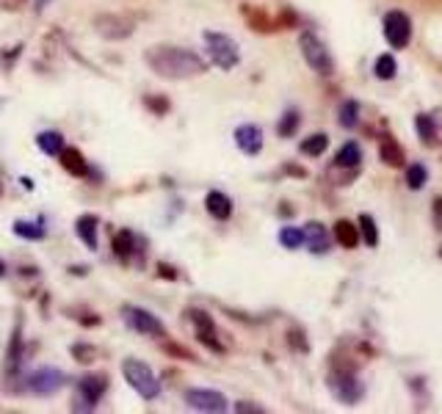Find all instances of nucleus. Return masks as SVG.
Wrapping results in <instances>:
<instances>
[{
	"label": "nucleus",
	"instance_id": "nucleus-33",
	"mask_svg": "<svg viewBox=\"0 0 442 414\" xmlns=\"http://www.w3.org/2000/svg\"><path fill=\"white\" fill-rule=\"evenodd\" d=\"M69 353L78 359V362H84V365H91V362H97L100 359V351H97V345H91V343H75Z\"/></svg>",
	"mask_w": 442,
	"mask_h": 414
},
{
	"label": "nucleus",
	"instance_id": "nucleus-7",
	"mask_svg": "<svg viewBox=\"0 0 442 414\" xmlns=\"http://www.w3.org/2000/svg\"><path fill=\"white\" fill-rule=\"evenodd\" d=\"M122 318H125L127 329H133L136 334H144V337H166V326L158 315H152L144 307H136V304H125L122 307Z\"/></svg>",
	"mask_w": 442,
	"mask_h": 414
},
{
	"label": "nucleus",
	"instance_id": "nucleus-24",
	"mask_svg": "<svg viewBox=\"0 0 442 414\" xmlns=\"http://www.w3.org/2000/svg\"><path fill=\"white\" fill-rule=\"evenodd\" d=\"M379 158L387 166L398 168V166H403V149L398 146V141H393V138H384V141L379 144Z\"/></svg>",
	"mask_w": 442,
	"mask_h": 414
},
{
	"label": "nucleus",
	"instance_id": "nucleus-6",
	"mask_svg": "<svg viewBox=\"0 0 442 414\" xmlns=\"http://www.w3.org/2000/svg\"><path fill=\"white\" fill-rule=\"evenodd\" d=\"M108 393V375H97V373H89L78 381V390H75V412H94L97 403L103 400V395Z\"/></svg>",
	"mask_w": 442,
	"mask_h": 414
},
{
	"label": "nucleus",
	"instance_id": "nucleus-30",
	"mask_svg": "<svg viewBox=\"0 0 442 414\" xmlns=\"http://www.w3.org/2000/svg\"><path fill=\"white\" fill-rule=\"evenodd\" d=\"M415 130H418V136H421L426 144H434L437 141V124H434V119L428 113H421L415 119Z\"/></svg>",
	"mask_w": 442,
	"mask_h": 414
},
{
	"label": "nucleus",
	"instance_id": "nucleus-15",
	"mask_svg": "<svg viewBox=\"0 0 442 414\" xmlns=\"http://www.w3.org/2000/svg\"><path fill=\"white\" fill-rule=\"evenodd\" d=\"M304 246L310 248L313 254H326L329 248H332V235H329V229L323 227L321 221H310V224H304Z\"/></svg>",
	"mask_w": 442,
	"mask_h": 414
},
{
	"label": "nucleus",
	"instance_id": "nucleus-26",
	"mask_svg": "<svg viewBox=\"0 0 442 414\" xmlns=\"http://www.w3.org/2000/svg\"><path fill=\"white\" fill-rule=\"evenodd\" d=\"M357 227L362 232V238H365V243L371 248L379 246V229H376V221H373V216H368V213H362L357 218Z\"/></svg>",
	"mask_w": 442,
	"mask_h": 414
},
{
	"label": "nucleus",
	"instance_id": "nucleus-13",
	"mask_svg": "<svg viewBox=\"0 0 442 414\" xmlns=\"http://www.w3.org/2000/svg\"><path fill=\"white\" fill-rule=\"evenodd\" d=\"M235 144L238 149L243 152V155H260L263 152V130L257 127V124H241V127H235Z\"/></svg>",
	"mask_w": 442,
	"mask_h": 414
},
{
	"label": "nucleus",
	"instance_id": "nucleus-23",
	"mask_svg": "<svg viewBox=\"0 0 442 414\" xmlns=\"http://www.w3.org/2000/svg\"><path fill=\"white\" fill-rule=\"evenodd\" d=\"M11 229H14V235L22 238V241H44V235H47L42 221H14Z\"/></svg>",
	"mask_w": 442,
	"mask_h": 414
},
{
	"label": "nucleus",
	"instance_id": "nucleus-20",
	"mask_svg": "<svg viewBox=\"0 0 442 414\" xmlns=\"http://www.w3.org/2000/svg\"><path fill=\"white\" fill-rule=\"evenodd\" d=\"M335 241L343 248H357L359 243V227L348 218H340L335 224Z\"/></svg>",
	"mask_w": 442,
	"mask_h": 414
},
{
	"label": "nucleus",
	"instance_id": "nucleus-11",
	"mask_svg": "<svg viewBox=\"0 0 442 414\" xmlns=\"http://www.w3.org/2000/svg\"><path fill=\"white\" fill-rule=\"evenodd\" d=\"M384 39L390 47H406L409 39H412V20H409V14H403V11H387L384 14Z\"/></svg>",
	"mask_w": 442,
	"mask_h": 414
},
{
	"label": "nucleus",
	"instance_id": "nucleus-1",
	"mask_svg": "<svg viewBox=\"0 0 442 414\" xmlns=\"http://www.w3.org/2000/svg\"><path fill=\"white\" fill-rule=\"evenodd\" d=\"M144 61L158 78H166V81H189L208 69V64L199 53L186 50V47H169V44L149 47L144 53Z\"/></svg>",
	"mask_w": 442,
	"mask_h": 414
},
{
	"label": "nucleus",
	"instance_id": "nucleus-34",
	"mask_svg": "<svg viewBox=\"0 0 442 414\" xmlns=\"http://www.w3.org/2000/svg\"><path fill=\"white\" fill-rule=\"evenodd\" d=\"M243 14H246V20H249V25H252L254 31H263V34H266V31H274V22L268 20L263 11H257V14H254L249 6H243Z\"/></svg>",
	"mask_w": 442,
	"mask_h": 414
},
{
	"label": "nucleus",
	"instance_id": "nucleus-39",
	"mask_svg": "<svg viewBox=\"0 0 442 414\" xmlns=\"http://www.w3.org/2000/svg\"><path fill=\"white\" fill-rule=\"evenodd\" d=\"M50 3H53V0H36V3H34V11H36V14H42Z\"/></svg>",
	"mask_w": 442,
	"mask_h": 414
},
{
	"label": "nucleus",
	"instance_id": "nucleus-2",
	"mask_svg": "<svg viewBox=\"0 0 442 414\" xmlns=\"http://www.w3.org/2000/svg\"><path fill=\"white\" fill-rule=\"evenodd\" d=\"M122 375H125L130 390L139 398H144V400H158L161 398V381H158V375L147 362H141L136 356H127L122 362Z\"/></svg>",
	"mask_w": 442,
	"mask_h": 414
},
{
	"label": "nucleus",
	"instance_id": "nucleus-27",
	"mask_svg": "<svg viewBox=\"0 0 442 414\" xmlns=\"http://www.w3.org/2000/svg\"><path fill=\"white\" fill-rule=\"evenodd\" d=\"M337 122H340V127H346V130H354V127L359 124V103H354V100H346V103L340 105Z\"/></svg>",
	"mask_w": 442,
	"mask_h": 414
},
{
	"label": "nucleus",
	"instance_id": "nucleus-22",
	"mask_svg": "<svg viewBox=\"0 0 442 414\" xmlns=\"http://www.w3.org/2000/svg\"><path fill=\"white\" fill-rule=\"evenodd\" d=\"M36 146L42 149L44 155L59 158V155H61V149L66 144H64V136L59 133V130H42V133L36 136Z\"/></svg>",
	"mask_w": 442,
	"mask_h": 414
},
{
	"label": "nucleus",
	"instance_id": "nucleus-3",
	"mask_svg": "<svg viewBox=\"0 0 442 414\" xmlns=\"http://www.w3.org/2000/svg\"><path fill=\"white\" fill-rule=\"evenodd\" d=\"M205 44H208V56H211L213 66L230 72L238 66L241 61V50H238V41L227 36V34H219V31H205Z\"/></svg>",
	"mask_w": 442,
	"mask_h": 414
},
{
	"label": "nucleus",
	"instance_id": "nucleus-25",
	"mask_svg": "<svg viewBox=\"0 0 442 414\" xmlns=\"http://www.w3.org/2000/svg\"><path fill=\"white\" fill-rule=\"evenodd\" d=\"M298 124H301V113H298L296 108H288V111L282 113V119L276 122V133H279V138H291V136H296Z\"/></svg>",
	"mask_w": 442,
	"mask_h": 414
},
{
	"label": "nucleus",
	"instance_id": "nucleus-8",
	"mask_svg": "<svg viewBox=\"0 0 442 414\" xmlns=\"http://www.w3.org/2000/svg\"><path fill=\"white\" fill-rule=\"evenodd\" d=\"M186 318L191 320L196 340H199L205 348H211V351H216V353H224V345H221L219 331H216V323H213V315H208V312L199 310V307H191V310H186Z\"/></svg>",
	"mask_w": 442,
	"mask_h": 414
},
{
	"label": "nucleus",
	"instance_id": "nucleus-41",
	"mask_svg": "<svg viewBox=\"0 0 442 414\" xmlns=\"http://www.w3.org/2000/svg\"><path fill=\"white\" fill-rule=\"evenodd\" d=\"M440 257H442V251H440Z\"/></svg>",
	"mask_w": 442,
	"mask_h": 414
},
{
	"label": "nucleus",
	"instance_id": "nucleus-40",
	"mask_svg": "<svg viewBox=\"0 0 442 414\" xmlns=\"http://www.w3.org/2000/svg\"><path fill=\"white\" fill-rule=\"evenodd\" d=\"M6 273H9V268H6V263H3V260H0V279H3V276H6Z\"/></svg>",
	"mask_w": 442,
	"mask_h": 414
},
{
	"label": "nucleus",
	"instance_id": "nucleus-36",
	"mask_svg": "<svg viewBox=\"0 0 442 414\" xmlns=\"http://www.w3.org/2000/svg\"><path fill=\"white\" fill-rule=\"evenodd\" d=\"M164 351H166V353H174V356H180V359H189V362H194V359H196V356H194L191 351L180 348V345H174V343H166V345H164Z\"/></svg>",
	"mask_w": 442,
	"mask_h": 414
},
{
	"label": "nucleus",
	"instance_id": "nucleus-32",
	"mask_svg": "<svg viewBox=\"0 0 442 414\" xmlns=\"http://www.w3.org/2000/svg\"><path fill=\"white\" fill-rule=\"evenodd\" d=\"M426 183H428V168L423 163H412L406 168V186L412 188V191L426 188Z\"/></svg>",
	"mask_w": 442,
	"mask_h": 414
},
{
	"label": "nucleus",
	"instance_id": "nucleus-21",
	"mask_svg": "<svg viewBox=\"0 0 442 414\" xmlns=\"http://www.w3.org/2000/svg\"><path fill=\"white\" fill-rule=\"evenodd\" d=\"M359 163H362V146L357 141H346L337 149L335 166H340V168H357Z\"/></svg>",
	"mask_w": 442,
	"mask_h": 414
},
{
	"label": "nucleus",
	"instance_id": "nucleus-9",
	"mask_svg": "<svg viewBox=\"0 0 442 414\" xmlns=\"http://www.w3.org/2000/svg\"><path fill=\"white\" fill-rule=\"evenodd\" d=\"M183 398H186L189 409H196V412L205 414H224L230 409L227 395L219 393V390H199V387H194V390H186Z\"/></svg>",
	"mask_w": 442,
	"mask_h": 414
},
{
	"label": "nucleus",
	"instance_id": "nucleus-16",
	"mask_svg": "<svg viewBox=\"0 0 442 414\" xmlns=\"http://www.w3.org/2000/svg\"><path fill=\"white\" fill-rule=\"evenodd\" d=\"M22 365V318H17V326L11 331V340H9V348H6V365H3V375L11 378L17 375Z\"/></svg>",
	"mask_w": 442,
	"mask_h": 414
},
{
	"label": "nucleus",
	"instance_id": "nucleus-37",
	"mask_svg": "<svg viewBox=\"0 0 442 414\" xmlns=\"http://www.w3.org/2000/svg\"><path fill=\"white\" fill-rule=\"evenodd\" d=\"M158 276H161V279H169V282H174V279H177V271L171 268V266H166V263H158Z\"/></svg>",
	"mask_w": 442,
	"mask_h": 414
},
{
	"label": "nucleus",
	"instance_id": "nucleus-18",
	"mask_svg": "<svg viewBox=\"0 0 442 414\" xmlns=\"http://www.w3.org/2000/svg\"><path fill=\"white\" fill-rule=\"evenodd\" d=\"M205 207H208V213H211L216 221H227L232 216V199L224 191H211L205 196Z\"/></svg>",
	"mask_w": 442,
	"mask_h": 414
},
{
	"label": "nucleus",
	"instance_id": "nucleus-29",
	"mask_svg": "<svg viewBox=\"0 0 442 414\" xmlns=\"http://www.w3.org/2000/svg\"><path fill=\"white\" fill-rule=\"evenodd\" d=\"M326 146H329V136L326 133H316V136H310V138L301 141V152L310 155V158H318V155L326 152Z\"/></svg>",
	"mask_w": 442,
	"mask_h": 414
},
{
	"label": "nucleus",
	"instance_id": "nucleus-4",
	"mask_svg": "<svg viewBox=\"0 0 442 414\" xmlns=\"http://www.w3.org/2000/svg\"><path fill=\"white\" fill-rule=\"evenodd\" d=\"M298 50L304 56V61L310 69H316L318 75H332L335 72V61H332V53L326 50V44L318 39L313 31H304L298 36Z\"/></svg>",
	"mask_w": 442,
	"mask_h": 414
},
{
	"label": "nucleus",
	"instance_id": "nucleus-19",
	"mask_svg": "<svg viewBox=\"0 0 442 414\" xmlns=\"http://www.w3.org/2000/svg\"><path fill=\"white\" fill-rule=\"evenodd\" d=\"M59 161H61V166L72 174V177H86V174H89V166H86L84 152H81L78 146H64L61 155H59Z\"/></svg>",
	"mask_w": 442,
	"mask_h": 414
},
{
	"label": "nucleus",
	"instance_id": "nucleus-31",
	"mask_svg": "<svg viewBox=\"0 0 442 414\" xmlns=\"http://www.w3.org/2000/svg\"><path fill=\"white\" fill-rule=\"evenodd\" d=\"M279 243L285 248H291V251L301 248L304 246V232H301V227H282L279 229Z\"/></svg>",
	"mask_w": 442,
	"mask_h": 414
},
{
	"label": "nucleus",
	"instance_id": "nucleus-14",
	"mask_svg": "<svg viewBox=\"0 0 442 414\" xmlns=\"http://www.w3.org/2000/svg\"><path fill=\"white\" fill-rule=\"evenodd\" d=\"M111 246H114L116 260H119V263H125V266H130V263H133V257L141 251V246H139V235H136L133 229H119V232L114 235Z\"/></svg>",
	"mask_w": 442,
	"mask_h": 414
},
{
	"label": "nucleus",
	"instance_id": "nucleus-38",
	"mask_svg": "<svg viewBox=\"0 0 442 414\" xmlns=\"http://www.w3.org/2000/svg\"><path fill=\"white\" fill-rule=\"evenodd\" d=\"M235 412H249V414H260V412H263V406H254V403H246V400H241V403H235Z\"/></svg>",
	"mask_w": 442,
	"mask_h": 414
},
{
	"label": "nucleus",
	"instance_id": "nucleus-10",
	"mask_svg": "<svg viewBox=\"0 0 442 414\" xmlns=\"http://www.w3.org/2000/svg\"><path fill=\"white\" fill-rule=\"evenodd\" d=\"M64 384H66V373L59 370V368H36V370L25 378L28 393L42 395V398H47V395H56Z\"/></svg>",
	"mask_w": 442,
	"mask_h": 414
},
{
	"label": "nucleus",
	"instance_id": "nucleus-28",
	"mask_svg": "<svg viewBox=\"0 0 442 414\" xmlns=\"http://www.w3.org/2000/svg\"><path fill=\"white\" fill-rule=\"evenodd\" d=\"M396 72H398V64H396V59H393L390 53L379 56L376 64H373V75H376L379 81H393V78H396Z\"/></svg>",
	"mask_w": 442,
	"mask_h": 414
},
{
	"label": "nucleus",
	"instance_id": "nucleus-35",
	"mask_svg": "<svg viewBox=\"0 0 442 414\" xmlns=\"http://www.w3.org/2000/svg\"><path fill=\"white\" fill-rule=\"evenodd\" d=\"M144 105L155 111V116H164L169 111V100H164V97H144Z\"/></svg>",
	"mask_w": 442,
	"mask_h": 414
},
{
	"label": "nucleus",
	"instance_id": "nucleus-12",
	"mask_svg": "<svg viewBox=\"0 0 442 414\" xmlns=\"http://www.w3.org/2000/svg\"><path fill=\"white\" fill-rule=\"evenodd\" d=\"M94 25H97V34L106 39H127L133 34V22L119 14H103L94 20Z\"/></svg>",
	"mask_w": 442,
	"mask_h": 414
},
{
	"label": "nucleus",
	"instance_id": "nucleus-5",
	"mask_svg": "<svg viewBox=\"0 0 442 414\" xmlns=\"http://www.w3.org/2000/svg\"><path fill=\"white\" fill-rule=\"evenodd\" d=\"M329 390L346 406H354L365 398V384L357 378V373L346 370V368H337V370L329 373Z\"/></svg>",
	"mask_w": 442,
	"mask_h": 414
},
{
	"label": "nucleus",
	"instance_id": "nucleus-17",
	"mask_svg": "<svg viewBox=\"0 0 442 414\" xmlns=\"http://www.w3.org/2000/svg\"><path fill=\"white\" fill-rule=\"evenodd\" d=\"M97 232H100V218L94 213H84L78 221H75V235L84 241V246L89 251H97Z\"/></svg>",
	"mask_w": 442,
	"mask_h": 414
}]
</instances>
